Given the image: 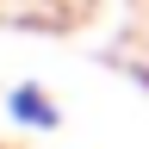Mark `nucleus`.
<instances>
[{
  "instance_id": "nucleus-1",
  "label": "nucleus",
  "mask_w": 149,
  "mask_h": 149,
  "mask_svg": "<svg viewBox=\"0 0 149 149\" xmlns=\"http://www.w3.org/2000/svg\"><path fill=\"white\" fill-rule=\"evenodd\" d=\"M6 118H13L19 130H56L62 112H56V100H50L37 81H19V87L6 93Z\"/></svg>"
}]
</instances>
